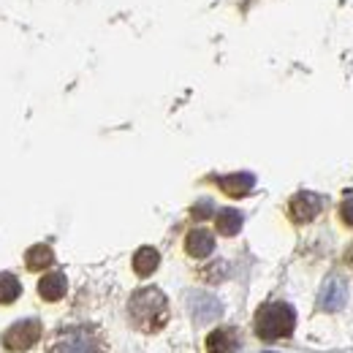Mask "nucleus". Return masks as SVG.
I'll return each instance as SVG.
<instances>
[{"label":"nucleus","instance_id":"f257e3e1","mask_svg":"<svg viewBox=\"0 0 353 353\" xmlns=\"http://www.w3.org/2000/svg\"><path fill=\"white\" fill-rule=\"evenodd\" d=\"M128 312L141 332H158L169 321V302L161 288H139L128 302Z\"/></svg>","mask_w":353,"mask_h":353},{"label":"nucleus","instance_id":"2eb2a0df","mask_svg":"<svg viewBox=\"0 0 353 353\" xmlns=\"http://www.w3.org/2000/svg\"><path fill=\"white\" fill-rule=\"evenodd\" d=\"M19 294H22L19 280H17L14 274H8V272H0V305H11V302H17Z\"/></svg>","mask_w":353,"mask_h":353},{"label":"nucleus","instance_id":"1a4fd4ad","mask_svg":"<svg viewBox=\"0 0 353 353\" xmlns=\"http://www.w3.org/2000/svg\"><path fill=\"white\" fill-rule=\"evenodd\" d=\"M256 185V176L248 174V172H239V174H228V176H218V188H221L225 196L231 199H242L253 190Z\"/></svg>","mask_w":353,"mask_h":353},{"label":"nucleus","instance_id":"9b49d317","mask_svg":"<svg viewBox=\"0 0 353 353\" xmlns=\"http://www.w3.org/2000/svg\"><path fill=\"white\" fill-rule=\"evenodd\" d=\"M161 264V253L155 248H139L136 256H133V272L139 277H150Z\"/></svg>","mask_w":353,"mask_h":353},{"label":"nucleus","instance_id":"6e6552de","mask_svg":"<svg viewBox=\"0 0 353 353\" xmlns=\"http://www.w3.org/2000/svg\"><path fill=\"white\" fill-rule=\"evenodd\" d=\"M185 250H188V256H193V259H207V256L215 250V236H212L207 228H193V231H188V236H185Z\"/></svg>","mask_w":353,"mask_h":353},{"label":"nucleus","instance_id":"dca6fc26","mask_svg":"<svg viewBox=\"0 0 353 353\" xmlns=\"http://www.w3.org/2000/svg\"><path fill=\"white\" fill-rule=\"evenodd\" d=\"M212 212H215V204H212V201H199L190 215H193L196 221H204V218H212Z\"/></svg>","mask_w":353,"mask_h":353},{"label":"nucleus","instance_id":"20e7f679","mask_svg":"<svg viewBox=\"0 0 353 353\" xmlns=\"http://www.w3.org/2000/svg\"><path fill=\"white\" fill-rule=\"evenodd\" d=\"M41 337V323L39 321H17L6 334H3V345L8 351H28L39 343Z\"/></svg>","mask_w":353,"mask_h":353},{"label":"nucleus","instance_id":"9d476101","mask_svg":"<svg viewBox=\"0 0 353 353\" xmlns=\"http://www.w3.org/2000/svg\"><path fill=\"white\" fill-rule=\"evenodd\" d=\"M65 291H68V280H65L63 272H49V274H44L39 280V294H41V299H46V302L63 299Z\"/></svg>","mask_w":353,"mask_h":353},{"label":"nucleus","instance_id":"f8f14e48","mask_svg":"<svg viewBox=\"0 0 353 353\" xmlns=\"http://www.w3.org/2000/svg\"><path fill=\"white\" fill-rule=\"evenodd\" d=\"M236 351V334L231 329H215L207 337V353H231Z\"/></svg>","mask_w":353,"mask_h":353},{"label":"nucleus","instance_id":"0eeeda50","mask_svg":"<svg viewBox=\"0 0 353 353\" xmlns=\"http://www.w3.org/2000/svg\"><path fill=\"white\" fill-rule=\"evenodd\" d=\"M188 310H190L196 323H212L223 315V305L210 294H190L188 296Z\"/></svg>","mask_w":353,"mask_h":353},{"label":"nucleus","instance_id":"4468645a","mask_svg":"<svg viewBox=\"0 0 353 353\" xmlns=\"http://www.w3.org/2000/svg\"><path fill=\"white\" fill-rule=\"evenodd\" d=\"M215 225H218V231H221L223 236H234L242 228V212H236V210H221L218 218H215Z\"/></svg>","mask_w":353,"mask_h":353},{"label":"nucleus","instance_id":"7ed1b4c3","mask_svg":"<svg viewBox=\"0 0 353 353\" xmlns=\"http://www.w3.org/2000/svg\"><path fill=\"white\" fill-rule=\"evenodd\" d=\"M49 353H101V343L92 329L77 326V329L60 332L49 345Z\"/></svg>","mask_w":353,"mask_h":353},{"label":"nucleus","instance_id":"ddd939ff","mask_svg":"<svg viewBox=\"0 0 353 353\" xmlns=\"http://www.w3.org/2000/svg\"><path fill=\"white\" fill-rule=\"evenodd\" d=\"M25 264H28L30 272H41V269L54 264V253H52L49 245H33V248L25 253Z\"/></svg>","mask_w":353,"mask_h":353},{"label":"nucleus","instance_id":"39448f33","mask_svg":"<svg viewBox=\"0 0 353 353\" xmlns=\"http://www.w3.org/2000/svg\"><path fill=\"white\" fill-rule=\"evenodd\" d=\"M348 302V283L340 277V274H332L323 285H321V294H318V307L323 312H337V310L345 307Z\"/></svg>","mask_w":353,"mask_h":353},{"label":"nucleus","instance_id":"f03ea898","mask_svg":"<svg viewBox=\"0 0 353 353\" xmlns=\"http://www.w3.org/2000/svg\"><path fill=\"white\" fill-rule=\"evenodd\" d=\"M294 326H296V312L291 305L285 302H269L264 307L256 312V321H253V329L261 340H283V337H291L294 334Z\"/></svg>","mask_w":353,"mask_h":353},{"label":"nucleus","instance_id":"a211bd4d","mask_svg":"<svg viewBox=\"0 0 353 353\" xmlns=\"http://www.w3.org/2000/svg\"><path fill=\"white\" fill-rule=\"evenodd\" d=\"M351 261H353V250H351Z\"/></svg>","mask_w":353,"mask_h":353},{"label":"nucleus","instance_id":"423d86ee","mask_svg":"<svg viewBox=\"0 0 353 353\" xmlns=\"http://www.w3.org/2000/svg\"><path fill=\"white\" fill-rule=\"evenodd\" d=\"M321 210H323V199H321L318 193H310V190L296 193V196L291 199V204H288V215H291L294 223L315 221V218L321 215Z\"/></svg>","mask_w":353,"mask_h":353},{"label":"nucleus","instance_id":"f3484780","mask_svg":"<svg viewBox=\"0 0 353 353\" xmlns=\"http://www.w3.org/2000/svg\"><path fill=\"white\" fill-rule=\"evenodd\" d=\"M340 221L353 228V199H345V201L340 204Z\"/></svg>","mask_w":353,"mask_h":353}]
</instances>
